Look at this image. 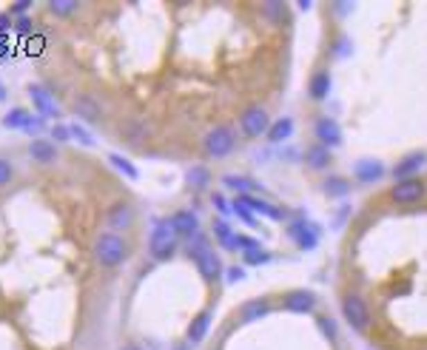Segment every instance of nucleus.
I'll return each instance as SVG.
<instances>
[{
	"mask_svg": "<svg viewBox=\"0 0 427 350\" xmlns=\"http://www.w3.org/2000/svg\"><path fill=\"white\" fill-rule=\"evenodd\" d=\"M15 29L20 35H29V32H35V20L29 15H26V17H15Z\"/></svg>",
	"mask_w": 427,
	"mask_h": 350,
	"instance_id": "36",
	"label": "nucleus"
},
{
	"mask_svg": "<svg viewBox=\"0 0 427 350\" xmlns=\"http://www.w3.org/2000/svg\"><path fill=\"white\" fill-rule=\"evenodd\" d=\"M319 328H322L331 339H336V325H333V319H328V316H322V319H319Z\"/></svg>",
	"mask_w": 427,
	"mask_h": 350,
	"instance_id": "40",
	"label": "nucleus"
},
{
	"mask_svg": "<svg viewBox=\"0 0 427 350\" xmlns=\"http://www.w3.org/2000/svg\"><path fill=\"white\" fill-rule=\"evenodd\" d=\"M71 109L80 120H86V123H100L105 109H103V103L94 97V94H77L74 103H71Z\"/></svg>",
	"mask_w": 427,
	"mask_h": 350,
	"instance_id": "10",
	"label": "nucleus"
},
{
	"mask_svg": "<svg viewBox=\"0 0 427 350\" xmlns=\"http://www.w3.org/2000/svg\"><path fill=\"white\" fill-rule=\"evenodd\" d=\"M288 234H290L293 239L299 242V248H313V245H316V228H313V225H305V222H293Z\"/></svg>",
	"mask_w": 427,
	"mask_h": 350,
	"instance_id": "20",
	"label": "nucleus"
},
{
	"mask_svg": "<svg viewBox=\"0 0 427 350\" xmlns=\"http://www.w3.org/2000/svg\"><path fill=\"white\" fill-rule=\"evenodd\" d=\"M214 236L220 239V245H225V242H228V239L234 236V231H231V225H228V222L217 220V222H214Z\"/></svg>",
	"mask_w": 427,
	"mask_h": 350,
	"instance_id": "31",
	"label": "nucleus"
},
{
	"mask_svg": "<svg viewBox=\"0 0 427 350\" xmlns=\"http://www.w3.org/2000/svg\"><path fill=\"white\" fill-rule=\"evenodd\" d=\"M32 112H26V109H12L6 117H3V128H26V123H29Z\"/></svg>",
	"mask_w": 427,
	"mask_h": 350,
	"instance_id": "25",
	"label": "nucleus"
},
{
	"mask_svg": "<svg viewBox=\"0 0 427 350\" xmlns=\"http://www.w3.org/2000/svg\"><path fill=\"white\" fill-rule=\"evenodd\" d=\"M342 316L351 322L354 331H365L367 322H370V310H367L365 299H362V296H356V293H348L342 299Z\"/></svg>",
	"mask_w": 427,
	"mask_h": 350,
	"instance_id": "5",
	"label": "nucleus"
},
{
	"mask_svg": "<svg viewBox=\"0 0 427 350\" xmlns=\"http://www.w3.org/2000/svg\"><path fill=\"white\" fill-rule=\"evenodd\" d=\"M262 12L268 15V17H274V20H285V6H282V3H277V0H271V3H265V6H262Z\"/></svg>",
	"mask_w": 427,
	"mask_h": 350,
	"instance_id": "34",
	"label": "nucleus"
},
{
	"mask_svg": "<svg viewBox=\"0 0 427 350\" xmlns=\"http://www.w3.org/2000/svg\"><path fill=\"white\" fill-rule=\"evenodd\" d=\"M109 163L125 177V180H137L140 177V171H137V166L134 163H131V159L128 157H123V154H109Z\"/></svg>",
	"mask_w": 427,
	"mask_h": 350,
	"instance_id": "22",
	"label": "nucleus"
},
{
	"mask_svg": "<svg viewBox=\"0 0 427 350\" xmlns=\"http://www.w3.org/2000/svg\"><path fill=\"white\" fill-rule=\"evenodd\" d=\"M125 134H128V143H140L146 134H148V128H146V123H137V125H125Z\"/></svg>",
	"mask_w": 427,
	"mask_h": 350,
	"instance_id": "33",
	"label": "nucleus"
},
{
	"mask_svg": "<svg viewBox=\"0 0 427 350\" xmlns=\"http://www.w3.org/2000/svg\"><path fill=\"white\" fill-rule=\"evenodd\" d=\"M225 274H228V282H243V279H245V268H239V265H231Z\"/></svg>",
	"mask_w": 427,
	"mask_h": 350,
	"instance_id": "39",
	"label": "nucleus"
},
{
	"mask_svg": "<svg viewBox=\"0 0 427 350\" xmlns=\"http://www.w3.org/2000/svg\"><path fill=\"white\" fill-rule=\"evenodd\" d=\"M313 131H316V140H319V146H325V148H331V146H339V143H342V128H339V123H336V120H331V117H319Z\"/></svg>",
	"mask_w": 427,
	"mask_h": 350,
	"instance_id": "13",
	"label": "nucleus"
},
{
	"mask_svg": "<svg viewBox=\"0 0 427 350\" xmlns=\"http://www.w3.org/2000/svg\"><path fill=\"white\" fill-rule=\"evenodd\" d=\"M234 146H236V134H234L231 125H214V128L205 134V140H202L205 154L214 157V159L228 157V154L234 151Z\"/></svg>",
	"mask_w": 427,
	"mask_h": 350,
	"instance_id": "3",
	"label": "nucleus"
},
{
	"mask_svg": "<svg viewBox=\"0 0 427 350\" xmlns=\"http://www.w3.org/2000/svg\"><path fill=\"white\" fill-rule=\"evenodd\" d=\"M29 9H32L29 0H17L15 6H9V15H12V20H15V17H26V12H29Z\"/></svg>",
	"mask_w": 427,
	"mask_h": 350,
	"instance_id": "37",
	"label": "nucleus"
},
{
	"mask_svg": "<svg viewBox=\"0 0 427 350\" xmlns=\"http://www.w3.org/2000/svg\"><path fill=\"white\" fill-rule=\"evenodd\" d=\"M69 131H71V140H77L80 146H86V148H92V146H94L92 131H89L83 123H69Z\"/></svg>",
	"mask_w": 427,
	"mask_h": 350,
	"instance_id": "26",
	"label": "nucleus"
},
{
	"mask_svg": "<svg viewBox=\"0 0 427 350\" xmlns=\"http://www.w3.org/2000/svg\"><path fill=\"white\" fill-rule=\"evenodd\" d=\"M348 191H351V182L342 180V177H333V180L325 182V194H328V197H345Z\"/></svg>",
	"mask_w": 427,
	"mask_h": 350,
	"instance_id": "28",
	"label": "nucleus"
},
{
	"mask_svg": "<svg viewBox=\"0 0 427 350\" xmlns=\"http://www.w3.org/2000/svg\"><path fill=\"white\" fill-rule=\"evenodd\" d=\"M120 350H143V347H137V344H125V347H120Z\"/></svg>",
	"mask_w": 427,
	"mask_h": 350,
	"instance_id": "44",
	"label": "nucleus"
},
{
	"mask_svg": "<svg viewBox=\"0 0 427 350\" xmlns=\"http://www.w3.org/2000/svg\"><path fill=\"white\" fill-rule=\"evenodd\" d=\"M51 140H55V146H58V143H69V140H71L69 125H63V123H55V125H51Z\"/></svg>",
	"mask_w": 427,
	"mask_h": 350,
	"instance_id": "30",
	"label": "nucleus"
},
{
	"mask_svg": "<svg viewBox=\"0 0 427 350\" xmlns=\"http://www.w3.org/2000/svg\"><path fill=\"white\" fill-rule=\"evenodd\" d=\"M174 350H189V344H177V347H174Z\"/></svg>",
	"mask_w": 427,
	"mask_h": 350,
	"instance_id": "46",
	"label": "nucleus"
},
{
	"mask_svg": "<svg viewBox=\"0 0 427 350\" xmlns=\"http://www.w3.org/2000/svg\"><path fill=\"white\" fill-rule=\"evenodd\" d=\"M177 245H180V236L174 234L168 217H159L154 222V231L148 236V251H151V259L154 262H168L174 254H177Z\"/></svg>",
	"mask_w": 427,
	"mask_h": 350,
	"instance_id": "2",
	"label": "nucleus"
},
{
	"mask_svg": "<svg viewBox=\"0 0 427 350\" xmlns=\"http://www.w3.org/2000/svg\"><path fill=\"white\" fill-rule=\"evenodd\" d=\"M40 128H43V117H40V114H32L23 131H26V134H35V137H37V131H40Z\"/></svg>",
	"mask_w": 427,
	"mask_h": 350,
	"instance_id": "38",
	"label": "nucleus"
},
{
	"mask_svg": "<svg viewBox=\"0 0 427 350\" xmlns=\"http://www.w3.org/2000/svg\"><path fill=\"white\" fill-rule=\"evenodd\" d=\"M211 328V310H200L191 322H189V328H185V339L189 342H202L205 333Z\"/></svg>",
	"mask_w": 427,
	"mask_h": 350,
	"instance_id": "16",
	"label": "nucleus"
},
{
	"mask_svg": "<svg viewBox=\"0 0 427 350\" xmlns=\"http://www.w3.org/2000/svg\"><path fill=\"white\" fill-rule=\"evenodd\" d=\"M268 259H271V256L265 254L262 248H256V251H248V254H245V265H265Z\"/></svg>",
	"mask_w": 427,
	"mask_h": 350,
	"instance_id": "35",
	"label": "nucleus"
},
{
	"mask_svg": "<svg viewBox=\"0 0 427 350\" xmlns=\"http://www.w3.org/2000/svg\"><path fill=\"white\" fill-rule=\"evenodd\" d=\"M168 222H171V228H174V234H177L180 239H191L194 234H200V217H197L191 208L174 211L171 217H168Z\"/></svg>",
	"mask_w": 427,
	"mask_h": 350,
	"instance_id": "8",
	"label": "nucleus"
},
{
	"mask_svg": "<svg viewBox=\"0 0 427 350\" xmlns=\"http://www.w3.org/2000/svg\"><path fill=\"white\" fill-rule=\"evenodd\" d=\"M282 308L290 313H311L316 308V296L311 290H290L282 299Z\"/></svg>",
	"mask_w": 427,
	"mask_h": 350,
	"instance_id": "14",
	"label": "nucleus"
},
{
	"mask_svg": "<svg viewBox=\"0 0 427 350\" xmlns=\"http://www.w3.org/2000/svg\"><path fill=\"white\" fill-rule=\"evenodd\" d=\"M305 163H308L311 168H325V166L331 163V151H328L325 146H311V148L305 151Z\"/></svg>",
	"mask_w": 427,
	"mask_h": 350,
	"instance_id": "21",
	"label": "nucleus"
},
{
	"mask_svg": "<svg viewBox=\"0 0 427 350\" xmlns=\"http://www.w3.org/2000/svg\"><path fill=\"white\" fill-rule=\"evenodd\" d=\"M131 254V245L125 242V236L114 234V231H103L94 239V259L103 268H120Z\"/></svg>",
	"mask_w": 427,
	"mask_h": 350,
	"instance_id": "1",
	"label": "nucleus"
},
{
	"mask_svg": "<svg viewBox=\"0 0 427 350\" xmlns=\"http://www.w3.org/2000/svg\"><path fill=\"white\" fill-rule=\"evenodd\" d=\"M211 202H214V205H217V211H220V213H228V211H231L223 194H211Z\"/></svg>",
	"mask_w": 427,
	"mask_h": 350,
	"instance_id": "41",
	"label": "nucleus"
},
{
	"mask_svg": "<svg viewBox=\"0 0 427 350\" xmlns=\"http://www.w3.org/2000/svg\"><path fill=\"white\" fill-rule=\"evenodd\" d=\"M77 9H80L77 0H51V3H49V12L58 15V17H69V15H74Z\"/></svg>",
	"mask_w": 427,
	"mask_h": 350,
	"instance_id": "27",
	"label": "nucleus"
},
{
	"mask_svg": "<svg viewBox=\"0 0 427 350\" xmlns=\"http://www.w3.org/2000/svg\"><path fill=\"white\" fill-rule=\"evenodd\" d=\"M382 174H385V166L379 159H359L356 163V177L362 182H376V180H382Z\"/></svg>",
	"mask_w": 427,
	"mask_h": 350,
	"instance_id": "18",
	"label": "nucleus"
},
{
	"mask_svg": "<svg viewBox=\"0 0 427 350\" xmlns=\"http://www.w3.org/2000/svg\"><path fill=\"white\" fill-rule=\"evenodd\" d=\"M12 177H15V166L9 163L6 157H0V188L9 185V182H12Z\"/></svg>",
	"mask_w": 427,
	"mask_h": 350,
	"instance_id": "32",
	"label": "nucleus"
},
{
	"mask_svg": "<svg viewBox=\"0 0 427 350\" xmlns=\"http://www.w3.org/2000/svg\"><path fill=\"white\" fill-rule=\"evenodd\" d=\"M331 86H333V80H331V71L328 69H319L313 77H311V83H308V91L313 100H325L331 94Z\"/></svg>",
	"mask_w": 427,
	"mask_h": 350,
	"instance_id": "17",
	"label": "nucleus"
},
{
	"mask_svg": "<svg viewBox=\"0 0 427 350\" xmlns=\"http://www.w3.org/2000/svg\"><path fill=\"white\" fill-rule=\"evenodd\" d=\"M26 94H29L32 105L37 109V114H40L43 120H60V105L55 103V94H51L46 86L29 83V86H26Z\"/></svg>",
	"mask_w": 427,
	"mask_h": 350,
	"instance_id": "4",
	"label": "nucleus"
},
{
	"mask_svg": "<svg viewBox=\"0 0 427 350\" xmlns=\"http://www.w3.org/2000/svg\"><path fill=\"white\" fill-rule=\"evenodd\" d=\"M223 182H225L228 188H234V191H239V194H248L251 188H254V182L245 180V177H223Z\"/></svg>",
	"mask_w": 427,
	"mask_h": 350,
	"instance_id": "29",
	"label": "nucleus"
},
{
	"mask_svg": "<svg viewBox=\"0 0 427 350\" xmlns=\"http://www.w3.org/2000/svg\"><path fill=\"white\" fill-rule=\"evenodd\" d=\"M268 313H271V305L265 299H251V302H245L243 308H239V319L243 322H259L262 316H268Z\"/></svg>",
	"mask_w": 427,
	"mask_h": 350,
	"instance_id": "19",
	"label": "nucleus"
},
{
	"mask_svg": "<svg viewBox=\"0 0 427 350\" xmlns=\"http://www.w3.org/2000/svg\"><path fill=\"white\" fill-rule=\"evenodd\" d=\"M105 225H109V231H128L131 225H134V208H131V202L125 200H117L109 205V211H105Z\"/></svg>",
	"mask_w": 427,
	"mask_h": 350,
	"instance_id": "7",
	"label": "nucleus"
},
{
	"mask_svg": "<svg viewBox=\"0 0 427 350\" xmlns=\"http://www.w3.org/2000/svg\"><path fill=\"white\" fill-rule=\"evenodd\" d=\"M6 97V89H3V83H0V100H3Z\"/></svg>",
	"mask_w": 427,
	"mask_h": 350,
	"instance_id": "45",
	"label": "nucleus"
},
{
	"mask_svg": "<svg viewBox=\"0 0 427 350\" xmlns=\"http://www.w3.org/2000/svg\"><path fill=\"white\" fill-rule=\"evenodd\" d=\"M293 134V120L290 117H282V120H277L271 128H268V140L271 143H282V140H288Z\"/></svg>",
	"mask_w": 427,
	"mask_h": 350,
	"instance_id": "23",
	"label": "nucleus"
},
{
	"mask_svg": "<svg viewBox=\"0 0 427 350\" xmlns=\"http://www.w3.org/2000/svg\"><path fill=\"white\" fill-rule=\"evenodd\" d=\"M424 191H427V185H424L421 180L410 177V180H399V182L393 185L390 197H393L396 202H402V205H410V202H419V200L424 197Z\"/></svg>",
	"mask_w": 427,
	"mask_h": 350,
	"instance_id": "11",
	"label": "nucleus"
},
{
	"mask_svg": "<svg viewBox=\"0 0 427 350\" xmlns=\"http://www.w3.org/2000/svg\"><path fill=\"white\" fill-rule=\"evenodd\" d=\"M29 157H32V163H37V166H51V163H58V146L51 140H46V137H32Z\"/></svg>",
	"mask_w": 427,
	"mask_h": 350,
	"instance_id": "12",
	"label": "nucleus"
},
{
	"mask_svg": "<svg viewBox=\"0 0 427 350\" xmlns=\"http://www.w3.org/2000/svg\"><path fill=\"white\" fill-rule=\"evenodd\" d=\"M191 259H194L197 271H200V277H202L205 282H217V279H220V274H223V265H220V256L214 254V248H211V245H208L205 251L191 254Z\"/></svg>",
	"mask_w": 427,
	"mask_h": 350,
	"instance_id": "9",
	"label": "nucleus"
},
{
	"mask_svg": "<svg viewBox=\"0 0 427 350\" xmlns=\"http://www.w3.org/2000/svg\"><path fill=\"white\" fill-rule=\"evenodd\" d=\"M185 180H189L191 188H197V191H202L205 185H211V171L205 166H194L189 174H185Z\"/></svg>",
	"mask_w": 427,
	"mask_h": 350,
	"instance_id": "24",
	"label": "nucleus"
},
{
	"mask_svg": "<svg viewBox=\"0 0 427 350\" xmlns=\"http://www.w3.org/2000/svg\"><path fill=\"white\" fill-rule=\"evenodd\" d=\"M421 166H424V154H421V151H413V154L402 157V163L393 166V177H396V180H410Z\"/></svg>",
	"mask_w": 427,
	"mask_h": 350,
	"instance_id": "15",
	"label": "nucleus"
},
{
	"mask_svg": "<svg viewBox=\"0 0 427 350\" xmlns=\"http://www.w3.org/2000/svg\"><path fill=\"white\" fill-rule=\"evenodd\" d=\"M239 128H243L245 137H259V134H268L271 120H268V114H265V109L248 105V109L243 112V117H239Z\"/></svg>",
	"mask_w": 427,
	"mask_h": 350,
	"instance_id": "6",
	"label": "nucleus"
},
{
	"mask_svg": "<svg viewBox=\"0 0 427 350\" xmlns=\"http://www.w3.org/2000/svg\"><path fill=\"white\" fill-rule=\"evenodd\" d=\"M6 46H9V37H6V35H0V51H6Z\"/></svg>",
	"mask_w": 427,
	"mask_h": 350,
	"instance_id": "43",
	"label": "nucleus"
},
{
	"mask_svg": "<svg viewBox=\"0 0 427 350\" xmlns=\"http://www.w3.org/2000/svg\"><path fill=\"white\" fill-rule=\"evenodd\" d=\"M12 23H15V20H12V15H9V12L0 15V35H6V32L12 29Z\"/></svg>",
	"mask_w": 427,
	"mask_h": 350,
	"instance_id": "42",
	"label": "nucleus"
}]
</instances>
